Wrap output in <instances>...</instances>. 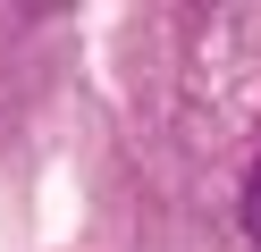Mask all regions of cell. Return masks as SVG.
Wrapping results in <instances>:
<instances>
[{
  "instance_id": "1",
  "label": "cell",
  "mask_w": 261,
  "mask_h": 252,
  "mask_svg": "<svg viewBox=\"0 0 261 252\" xmlns=\"http://www.w3.org/2000/svg\"><path fill=\"white\" fill-rule=\"evenodd\" d=\"M244 227H253V244H261V168H253V185H244Z\"/></svg>"
}]
</instances>
